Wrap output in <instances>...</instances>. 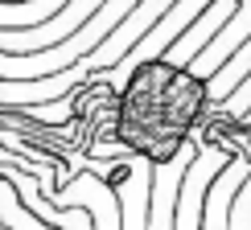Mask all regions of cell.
<instances>
[{"label":"cell","mask_w":251,"mask_h":230,"mask_svg":"<svg viewBox=\"0 0 251 230\" xmlns=\"http://www.w3.org/2000/svg\"><path fill=\"white\" fill-rule=\"evenodd\" d=\"M206 107H210L206 78H198L190 66H173L169 58L140 62L120 87L116 140L149 164H169L190 144V132Z\"/></svg>","instance_id":"cell-1"},{"label":"cell","mask_w":251,"mask_h":230,"mask_svg":"<svg viewBox=\"0 0 251 230\" xmlns=\"http://www.w3.org/2000/svg\"><path fill=\"white\" fill-rule=\"evenodd\" d=\"M173 4H177V0H140V4H136L132 13L124 17L120 25L111 29V33L103 37L95 49H91L87 58H78L75 66L62 70V74L33 78L25 91H21L25 99H17V103H46V99H58L62 91H75L78 82H82V78H91V74H111V70H116L120 62H124V54H128V49H132L144 33H149V29H152L165 13H169Z\"/></svg>","instance_id":"cell-2"},{"label":"cell","mask_w":251,"mask_h":230,"mask_svg":"<svg viewBox=\"0 0 251 230\" xmlns=\"http://www.w3.org/2000/svg\"><path fill=\"white\" fill-rule=\"evenodd\" d=\"M140 4V0H107V4L99 8L95 17L87 21V25H78L75 33L66 41H58V46L50 49H37V54H0V78H21V82H33V78H50V74H62V70H70L78 58H87L91 49L99 46L103 37L111 33V29L120 25L124 17L132 13V8Z\"/></svg>","instance_id":"cell-3"},{"label":"cell","mask_w":251,"mask_h":230,"mask_svg":"<svg viewBox=\"0 0 251 230\" xmlns=\"http://www.w3.org/2000/svg\"><path fill=\"white\" fill-rule=\"evenodd\" d=\"M107 0H70L58 17L41 21V25H29V29H0V54H37V49H50L58 41H66L78 25H87L91 17Z\"/></svg>","instance_id":"cell-4"},{"label":"cell","mask_w":251,"mask_h":230,"mask_svg":"<svg viewBox=\"0 0 251 230\" xmlns=\"http://www.w3.org/2000/svg\"><path fill=\"white\" fill-rule=\"evenodd\" d=\"M231 164L223 144H202L198 156L190 161V169L181 177V189H177V230H202V206H206V189L218 173Z\"/></svg>","instance_id":"cell-5"},{"label":"cell","mask_w":251,"mask_h":230,"mask_svg":"<svg viewBox=\"0 0 251 230\" xmlns=\"http://www.w3.org/2000/svg\"><path fill=\"white\" fill-rule=\"evenodd\" d=\"M206 4H210V0H177L169 13H165V17H161V21H156V25L149 29V33H144V37H140V41H136V46L128 49V54H124V62H120L116 70H124V78H128V70H136L140 62L161 58L165 49H169L173 41L181 37V33L194 25L198 17H202V8H206ZM124 78H120V87H124Z\"/></svg>","instance_id":"cell-6"},{"label":"cell","mask_w":251,"mask_h":230,"mask_svg":"<svg viewBox=\"0 0 251 230\" xmlns=\"http://www.w3.org/2000/svg\"><path fill=\"white\" fill-rule=\"evenodd\" d=\"M198 148L185 144L169 164H152V193H149V230H177V189Z\"/></svg>","instance_id":"cell-7"},{"label":"cell","mask_w":251,"mask_h":230,"mask_svg":"<svg viewBox=\"0 0 251 230\" xmlns=\"http://www.w3.org/2000/svg\"><path fill=\"white\" fill-rule=\"evenodd\" d=\"M58 206H82V210H91L95 230H120V193L95 173H82L75 185H66L58 193Z\"/></svg>","instance_id":"cell-8"},{"label":"cell","mask_w":251,"mask_h":230,"mask_svg":"<svg viewBox=\"0 0 251 230\" xmlns=\"http://www.w3.org/2000/svg\"><path fill=\"white\" fill-rule=\"evenodd\" d=\"M247 37H251V0H243V4L235 8V17L226 21V25H223V29H218V33H214V37H210V41H206V46L194 54L190 70H194L198 78H210L214 70L223 66V62L231 58Z\"/></svg>","instance_id":"cell-9"},{"label":"cell","mask_w":251,"mask_h":230,"mask_svg":"<svg viewBox=\"0 0 251 230\" xmlns=\"http://www.w3.org/2000/svg\"><path fill=\"white\" fill-rule=\"evenodd\" d=\"M239 4H243V0H210V4H206L202 8V17H198L194 21V25L190 29H185V33L181 37H177L173 41V46L169 49H165V54L161 58H169L173 62V66H190V62H194V54H198V49H202L206 46V41H210L214 33H218V29H223L226 25V21H231L235 17V8Z\"/></svg>","instance_id":"cell-10"},{"label":"cell","mask_w":251,"mask_h":230,"mask_svg":"<svg viewBox=\"0 0 251 230\" xmlns=\"http://www.w3.org/2000/svg\"><path fill=\"white\" fill-rule=\"evenodd\" d=\"M120 230H149V193H152V164L136 156L128 164V181L120 185Z\"/></svg>","instance_id":"cell-11"},{"label":"cell","mask_w":251,"mask_h":230,"mask_svg":"<svg viewBox=\"0 0 251 230\" xmlns=\"http://www.w3.org/2000/svg\"><path fill=\"white\" fill-rule=\"evenodd\" d=\"M247 74H251V37H247L243 46H239L235 54L223 62V66L214 70L210 78H206V91H210V103H223V99L231 95V91H235V87H239V82H243Z\"/></svg>","instance_id":"cell-12"},{"label":"cell","mask_w":251,"mask_h":230,"mask_svg":"<svg viewBox=\"0 0 251 230\" xmlns=\"http://www.w3.org/2000/svg\"><path fill=\"white\" fill-rule=\"evenodd\" d=\"M226 230H251V173L247 181L235 189L231 197V210H226Z\"/></svg>","instance_id":"cell-13"},{"label":"cell","mask_w":251,"mask_h":230,"mask_svg":"<svg viewBox=\"0 0 251 230\" xmlns=\"http://www.w3.org/2000/svg\"><path fill=\"white\" fill-rule=\"evenodd\" d=\"M251 111V74L239 82V87L231 91V95L223 99V107H218V115H226V119H243V115Z\"/></svg>","instance_id":"cell-14"},{"label":"cell","mask_w":251,"mask_h":230,"mask_svg":"<svg viewBox=\"0 0 251 230\" xmlns=\"http://www.w3.org/2000/svg\"><path fill=\"white\" fill-rule=\"evenodd\" d=\"M243 123H251V111H247V115H243Z\"/></svg>","instance_id":"cell-15"}]
</instances>
